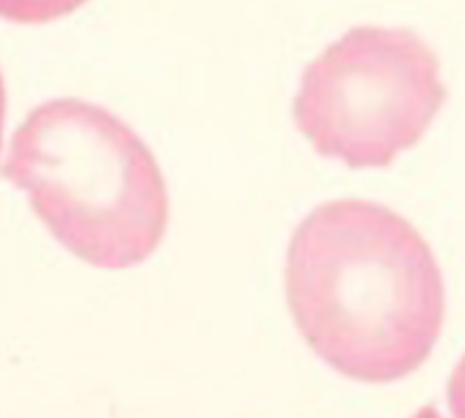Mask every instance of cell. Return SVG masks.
<instances>
[{
	"instance_id": "cell-1",
	"label": "cell",
	"mask_w": 465,
	"mask_h": 418,
	"mask_svg": "<svg viewBox=\"0 0 465 418\" xmlns=\"http://www.w3.org/2000/svg\"><path fill=\"white\" fill-rule=\"evenodd\" d=\"M291 323L324 367L365 386L411 378L446 323V283L427 239L367 198L324 201L286 247Z\"/></svg>"
},
{
	"instance_id": "cell-3",
	"label": "cell",
	"mask_w": 465,
	"mask_h": 418,
	"mask_svg": "<svg viewBox=\"0 0 465 418\" xmlns=\"http://www.w3.org/2000/svg\"><path fill=\"white\" fill-rule=\"evenodd\" d=\"M446 101L435 52L406 28L362 25L305 68L294 123L348 169H386L422 142Z\"/></svg>"
},
{
	"instance_id": "cell-6",
	"label": "cell",
	"mask_w": 465,
	"mask_h": 418,
	"mask_svg": "<svg viewBox=\"0 0 465 418\" xmlns=\"http://www.w3.org/2000/svg\"><path fill=\"white\" fill-rule=\"evenodd\" d=\"M3 125H6V84L0 74V147H3Z\"/></svg>"
},
{
	"instance_id": "cell-5",
	"label": "cell",
	"mask_w": 465,
	"mask_h": 418,
	"mask_svg": "<svg viewBox=\"0 0 465 418\" xmlns=\"http://www.w3.org/2000/svg\"><path fill=\"white\" fill-rule=\"evenodd\" d=\"M446 410L449 418H465V353L457 359L446 380Z\"/></svg>"
},
{
	"instance_id": "cell-2",
	"label": "cell",
	"mask_w": 465,
	"mask_h": 418,
	"mask_svg": "<svg viewBox=\"0 0 465 418\" xmlns=\"http://www.w3.org/2000/svg\"><path fill=\"white\" fill-rule=\"evenodd\" d=\"M3 179L28 196L57 245L84 264H144L169 228V188L136 130L98 103L52 98L8 142Z\"/></svg>"
},
{
	"instance_id": "cell-4",
	"label": "cell",
	"mask_w": 465,
	"mask_h": 418,
	"mask_svg": "<svg viewBox=\"0 0 465 418\" xmlns=\"http://www.w3.org/2000/svg\"><path fill=\"white\" fill-rule=\"evenodd\" d=\"M87 0H0V19L14 25H47L74 14Z\"/></svg>"
}]
</instances>
